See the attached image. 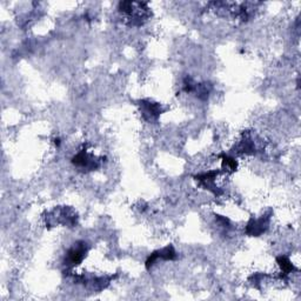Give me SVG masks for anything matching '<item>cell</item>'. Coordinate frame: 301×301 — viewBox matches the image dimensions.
<instances>
[{"label":"cell","mask_w":301,"mask_h":301,"mask_svg":"<svg viewBox=\"0 0 301 301\" xmlns=\"http://www.w3.org/2000/svg\"><path fill=\"white\" fill-rule=\"evenodd\" d=\"M87 253V246L85 242H77V245L74 243L72 248L69 249L66 255L65 265L67 267H73L79 265L83 261L84 258L86 256Z\"/></svg>","instance_id":"obj_1"},{"label":"cell","mask_w":301,"mask_h":301,"mask_svg":"<svg viewBox=\"0 0 301 301\" xmlns=\"http://www.w3.org/2000/svg\"><path fill=\"white\" fill-rule=\"evenodd\" d=\"M141 114L148 121L158 119L161 114V108L158 104H153L151 101H141Z\"/></svg>","instance_id":"obj_2"},{"label":"cell","mask_w":301,"mask_h":301,"mask_svg":"<svg viewBox=\"0 0 301 301\" xmlns=\"http://www.w3.org/2000/svg\"><path fill=\"white\" fill-rule=\"evenodd\" d=\"M73 164L77 166L85 167L87 170H94L98 167V161L96 158H93L92 155H90L86 151H81L79 154H77L73 158Z\"/></svg>","instance_id":"obj_3"},{"label":"cell","mask_w":301,"mask_h":301,"mask_svg":"<svg viewBox=\"0 0 301 301\" xmlns=\"http://www.w3.org/2000/svg\"><path fill=\"white\" fill-rule=\"evenodd\" d=\"M268 227V220L266 218H261L259 220H253L247 226V233L251 235L258 236L266 231V228Z\"/></svg>","instance_id":"obj_4"}]
</instances>
